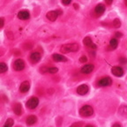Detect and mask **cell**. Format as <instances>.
<instances>
[{
	"label": "cell",
	"mask_w": 127,
	"mask_h": 127,
	"mask_svg": "<svg viewBox=\"0 0 127 127\" xmlns=\"http://www.w3.org/2000/svg\"><path fill=\"white\" fill-rule=\"evenodd\" d=\"M79 49V46L78 43H67V44H64L60 48V50H61L62 53H70V52H76L78 51Z\"/></svg>",
	"instance_id": "6da1fadb"
},
{
	"label": "cell",
	"mask_w": 127,
	"mask_h": 127,
	"mask_svg": "<svg viewBox=\"0 0 127 127\" xmlns=\"http://www.w3.org/2000/svg\"><path fill=\"white\" fill-rule=\"evenodd\" d=\"M94 114V109L90 105H85L79 109V115L83 117H91Z\"/></svg>",
	"instance_id": "7a4b0ae2"
},
{
	"label": "cell",
	"mask_w": 127,
	"mask_h": 127,
	"mask_svg": "<svg viewBox=\"0 0 127 127\" xmlns=\"http://www.w3.org/2000/svg\"><path fill=\"white\" fill-rule=\"evenodd\" d=\"M38 104H39V99L37 97H32L27 101V107L30 109H34L37 108Z\"/></svg>",
	"instance_id": "3957f363"
},
{
	"label": "cell",
	"mask_w": 127,
	"mask_h": 127,
	"mask_svg": "<svg viewBox=\"0 0 127 127\" xmlns=\"http://www.w3.org/2000/svg\"><path fill=\"white\" fill-rule=\"evenodd\" d=\"M13 68H14V70L17 71H22V70L25 68V62L22 59H20V58L15 60L13 63Z\"/></svg>",
	"instance_id": "277c9868"
},
{
	"label": "cell",
	"mask_w": 127,
	"mask_h": 127,
	"mask_svg": "<svg viewBox=\"0 0 127 127\" xmlns=\"http://www.w3.org/2000/svg\"><path fill=\"white\" fill-rule=\"evenodd\" d=\"M112 84V79L109 77H104L98 82V85L100 87H109Z\"/></svg>",
	"instance_id": "5b68a950"
},
{
	"label": "cell",
	"mask_w": 127,
	"mask_h": 127,
	"mask_svg": "<svg viewBox=\"0 0 127 127\" xmlns=\"http://www.w3.org/2000/svg\"><path fill=\"white\" fill-rule=\"evenodd\" d=\"M88 91H89V87H87V85H85V84L80 85L79 87H78V88H77V93L80 95H87V94L88 93Z\"/></svg>",
	"instance_id": "8992f818"
},
{
	"label": "cell",
	"mask_w": 127,
	"mask_h": 127,
	"mask_svg": "<svg viewBox=\"0 0 127 127\" xmlns=\"http://www.w3.org/2000/svg\"><path fill=\"white\" fill-rule=\"evenodd\" d=\"M111 72H112L113 75L117 76V77H122L124 75V70L121 67H119V66H114V67H112Z\"/></svg>",
	"instance_id": "52a82bcc"
},
{
	"label": "cell",
	"mask_w": 127,
	"mask_h": 127,
	"mask_svg": "<svg viewBox=\"0 0 127 127\" xmlns=\"http://www.w3.org/2000/svg\"><path fill=\"white\" fill-rule=\"evenodd\" d=\"M58 15L59 14H58V12H57V11H50V12H49L46 14V17L50 21H55L58 19Z\"/></svg>",
	"instance_id": "ba28073f"
},
{
	"label": "cell",
	"mask_w": 127,
	"mask_h": 127,
	"mask_svg": "<svg viewBox=\"0 0 127 127\" xmlns=\"http://www.w3.org/2000/svg\"><path fill=\"white\" fill-rule=\"evenodd\" d=\"M94 69H95V66H94L93 64H85V65L81 68L80 71H81L82 73H84V74H89L94 71Z\"/></svg>",
	"instance_id": "9c48e42d"
},
{
	"label": "cell",
	"mask_w": 127,
	"mask_h": 127,
	"mask_svg": "<svg viewBox=\"0 0 127 127\" xmlns=\"http://www.w3.org/2000/svg\"><path fill=\"white\" fill-rule=\"evenodd\" d=\"M30 89V83L26 80V81H23L20 86V91L21 93H27L28 90Z\"/></svg>",
	"instance_id": "30bf717a"
},
{
	"label": "cell",
	"mask_w": 127,
	"mask_h": 127,
	"mask_svg": "<svg viewBox=\"0 0 127 127\" xmlns=\"http://www.w3.org/2000/svg\"><path fill=\"white\" fill-rule=\"evenodd\" d=\"M18 18L20 20H28L30 18V13L28 12V11H20L18 13Z\"/></svg>",
	"instance_id": "8fae6325"
},
{
	"label": "cell",
	"mask_w": 127,
	"mask_h": 127,
	"mask_svg": "<svg viewBox=\"0 0 127 127\" xmlns=\"http://www.w3.org/2000/svg\"><path fill=\"white\" fill-rule=\"evenodd\" d=\"M12 109H13V112L17 116H21L22 115L23 109H22L21 104H20V103H16L15 105L13 106V108H12Z\"/></svg>",
	"instance_id": "7c38bea8"
},
{
	"label": "cell",
	"mask_w": 127,
	"mask_h": 127,
	"mask_svg": "<svg viewBox=\"0 0 127 127\" xmlns=\"http://www.w3.org/2000/svg\"><path fill=\"white\" fill-rule=\"evenodd\" d=\"M95 13L97 14V15H99V16L101 15L103 12H105V6L103 5L102 4H97V5L95 6Z\"/></svg>",
	"instance_id": "4fadbf2b"
},
{
	"label": "cell",
	"mask_w": 127,
	"mask_h": 127,
	"mask_svg": "<svg viewBox=\"0 0 127 127\" xmlns=\"http://www.w3.org/2000/svg\"><path fill=\"white\" fill-rule=\"evenodd\" d=\"M30 59L33 63H37L41 60V54L39 52H33L30 55Z\"/></svg>",
	"instance_id": "5bb4252c"
},
{
	"label": "cell",
	"mask_w": 127,
	"mask_h": 127,
	"mask_svg": "<svg viewBox=\"0 0 127 127\" xmlns=\"http://www.w3.org/2000/svg\"><path fill=\"white\" fill-rule=\"evenodd\" d=\"M52 58H53L54 61H56V62H66L67 61L66 58H64V56L60 55V54H54V55L52 56Z\"/></svg>",
	"instance_id": "9a60e30c"
},
{
	"label": "cell",
	"mask_w": 127,
	"mask_h": 127,
	"mask_svg": "<svg viewBox=\"0 0 127 127\" xmlns=\"http://www.w3.org/2000/svg\"><path fill=\"white\" fill-rule=\"evenodd\" d=\"M83 43L85 44V45L87 46V47H92V48H94V49H95V48H96V46L94 45V44H93L92 39L90 37H88V36H87V37L84 38Z\"/></svg>",
	"instance_id": "2e32d148"
},
{
	"label": "cell",
	"mask_w": 127,
	"mask_h": 127,
	"mask_svg": "<svg viewBox=\"0 0 127 127\" xmlns=\"http://www.w3.org/2000/svg\"><path fill=\"white\" fill-rule=\"evenodd\" d=\"M37 121V117L35 116H29V117L27 118V125H33L34 124L36 123Z\"/></svg>",
	"instance_id": "e0dca14e"
},
{
	"label": "cell",
	"mask_w": 127,
	"mask_h": 127,
	"mask_svg": "<svg viewBox=\"0 0 127 127\" xmlns=\"http://www.w3.org/2000/svg\"><path fill=\"white\" fill-rule=\"evenodd\" d=\"M118 113L120 116L127 118V106H121L118 109Z\"/></svg>",
	"instance_id": "ac0fdd59"
},
{
	"label": "cell",
	"mask_w": 127,
	"mask_h": 127,
	"mask_svg": "<svg viewBox=\"0 0 127 127\" xmlns=\"http://www.w3.org/2000/svg\"><path fill=\"white\" fill-rule=\"evenodd\" d=\"M117 45H118V42H117V40L115 39V38H113V39L110 40V42H109V46H110V48L112 49V50H116L117 48Z\"/></svg>",
	"instance_id": "d6986e66"
},
{
	"label": "cell",
	"mask_w": 127,
	"mask_h": 127,
	"mask_svg": "<svg viewBox=\"0 0 127 127\" xmlns=\"http://www.w3.org/2000/svg\"><path fill=\"white\" fill-rule=\"evenodd\" d=\"M13 125H14L13 120H12V118H9V119H7V120H6V122L4 123V127H12Z\"/></svg>",
	"instance_id": "ffe728a7"
},
{
	"label": "cell",
	"mask_w": 127,
	"mask_h": 127,
	"mask_svg": "<svg viewBox=\"0 0 127 127\" xmlns=\"http://www.w3.org/2000/svg\"><path fill=\"white\" fill-rule=\"evenodd\" d=\"M113 27L116 28H118L121 27V20H119V19H115L113 20Z\"/></svg>",
	"instance_id": "44dd1931"
},
{
	"label": "cell",
	"mask_w": 127,
	"mask_h": 127,
	"mask_svg": "<svg viewBox=\"0 0 127 127\" xmlns=\"http://www.w3.org/2000/svg\"><path fill=\"white\" fill-rule=\"evenodd\" d=\"M7 71V65H6L4 63H0V72L1 73H4Z\"/></svg>",
	"instance_id": "7402d4cb"
},
{
	"label": "cell",
	"mask_w": 127,
	"mask_h": 127,
	"mask_svg": "<svg viewBox=\"0 0 127 127\" xmlns=\"http://www.w3.org/2000/svg\"><path fill=\"white\" fill-rule=\"evenodd\" d=\"M58 71V69L57 67H50L48 69V72L50 73H57Z\"/></svg>",
	"instance_id": "603a6c76"
},
{
	"label": "cell",
	"mask_w": 127,
	"mask_h": 127,
	"mask_svg": "<svg viewBox=\"0 0 127 127\" xmlns=\"http://www.w3.org/2000/svg\"><path fill=\"white\" fill-rule=\"evenodd\" d=\"M87 61V58L85 56H82V57L79 58V62H80V63H86Z\"/></svg>",
	"instance_id": "cb8c5ba5"
},
{
	"label": "cell",
	"mask_w": 127,
	"mask_h": 127,
	"mask_svg": "<svg viewBox=\"0 0 127 127\" xmlns=\"http://www.w3.org/2000/svg\"><path fill=\"white\" fill-rule=\"evenodd\" d=\"M4 19L3 17H1L0 18V28H4Z\"/></svg>",
	"instance_id": "d4e9b609"
},
{
	"label": "cell",
	"mask_w": 127,
	"mask_h": 127,
	"mask_svg": "<svg viewBox=\"0 0 127 127\" xmlns=\"http://www.w3.org/2000/svg\"><path fill=\"white\" fill-rule=\"evenodd\" d=\"M71 2V0H62V3H63V4H64V5H68V4H70Z\"/></svg>",
	"instance_id": "484cf974"
},
{
	"label": "cell",
	"mask_w": 127,
	"mask_h": 127,
	"mask_svg": "<svg viewBox=\"0 0 127 127\" xmlns=\"http://www.w3.org/2000/svg\"><path fill=\"white\" fill-rule=\"evenodd\" d=\"M119 61L121 62L122 64H126V63H127V60L125 59V58H120V59H119Z\"/></svg>",
	"instance_id": "4316f807"
},
{
	"label": "cell",
	"mask_w": 127,
	"mask_h": 127,
	"mask_svg": "<svg viewBox=\"0 0 127 127\" xmlns=\"http://www.w3.org/2000/svg\"><path fill=\"white\" fill-rule=\"evenodd\" d=\"M115 34L117 37H122V36H123V34H122V33H119V32H117Z\"/></svg>",
	"instance_id": "83f0119b"
},
{
	"label": "cell",
	"mask_w": 127,
	"mask_h": 127,
	"mask_svg": "<svg viewBox=\"0 0 127 127\" xmlns=\"http://www.w3.org/2000/svg\"><path fill=\"white\" fill-rule=\"evenodd\" d=\"M105 2L107 4H111L113 3V0H105Z\"/></svg>",
	"instance_id": "f1b7e54d"
},
{
	"label": "cell",
	"mask_w": 127,
	"mask_h": 127,
	"mask_svg": "<svg viewBox=\"0 0 127 127\" xmlns=\"http://www.w3.org/2000/svg\"><path fill=\"white\" fill-rule=\"evenodd\" d=\"M113 126H121V125H119V124H115V125H113Z\"/></svg>",
	"instance_id": "f546056e"
},
{
	"label": "cell",
	"mask_w": 127,
	"mask_h": 127,
	"mask_svg": "<svg viewBox=\"0 0 127 127\" xmlns=\"http://www.w3.org/2000/svg\"><path fill=\"white\" fill-rule=\"evenodd\" d=\"M125 5L127 6V0H125Z\"/></svg>",
	"instance_id": "4dcf8cb0"
}]
</instances>
